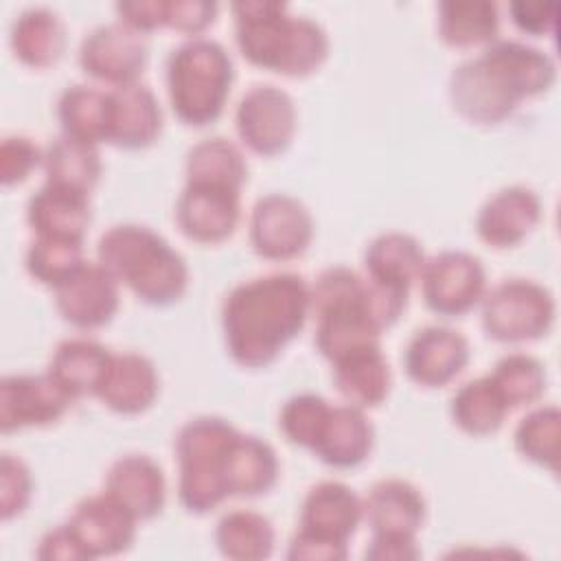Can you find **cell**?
Here are the masks:
<instances>
[{"mask_svg": "<svg viewBox=\"0 0 561 561\" xmlns=\"http://www.w3.org/2000/svg\"><path fill=\"white\" fill-rule=\"evenodd\" d=\"M160 129V103L147 85L136 81L107 92L105 142L123 149H145L158 140Z\"/></svg>", "mask_w": 561, "mask_h": 561, "instance_id": "19", "label": "cell"}, {"mask_svg": "<svg viewBox=\"0 0 561 561\" xmlns=\"http://www.w3.org/2000/svg\"><path fill=\"white\" fill-rule=\"evenodd\" d=\"M364 517L362 500L342 482H320L309 489L300 508V530L331 543L335 548L348 550L346 543L355 535Z\"/></svg>", "mask_w": 561, "mask_h": 561, "instance_id": "17", "label": "cell"}, {"mask_svg": "<svg viewBox=\"0 0 561 561\" xmlns=\"http://www.w3.org/2000/svg\"><path fill=\"white\" fill-rule=\"evenodd\" d=\"M451 419L454 423L473 436H484L504 423L508 405L491 383L489 375L462 383L451 397Z\"/></svg>", "mask_w": 561, "mask_h": 561, "instance_id": "36", "label": "cell"}, {"mask_svg": "<svg viewBox=\"0 0 561 561\" xmlns=\"http://www.w3.org/2000/svg\"><path fill=\"white\" fill-rule=\"evenodd\" d=\"M158 373L140 353H112L96 397L118 414L145 412L158 397Z\"/></svg>", "mask_w": 561, "mask_h": 561, "instance_id": "23", "label": "cell"}, {"mask_svg": "<svg viewBox=\"0 0 561 561\" xmlns=\"http://www.w3.org/2000/svg\"><path fill=\"white\" fill-rule=\"evenodd\" d=\"M232 61L221 44L193 37L167 59V90L175 116L193 127L215 123L232 85Z\"/></svg>", "mask_w": 561, "mask_h": 561, "instance_id": "6", "label": "cell"}, {"mask_svg": "<svg viewBox=\"0 0 561 561\" xmlns=\"http://www.w3.org/2000/svg\"><path fill=\"white\" fill-rule=\"evenodd\" d=\"M46 182L88 193L101 178V158L96 145L61 134L44 151Z\"/></svg>", "mask_w": 561, "mask_h": 561, "instance_id": "33", "label": "cell"}, {"mask_svg": "<svg viewBox=\"0 0 561 561\" xmlns=\"http://www.w3.org/2000/svg\"><path fill=\"white\" fill-rule=\"evenodd\" d=\"M217 4L206 0H169L164 4V26L197 35L215 22Z\"/></svg>", "mask_w": 561, "mask_h": 561, "instance_id": "43", "label": "cell"}, {"mask_svg": "<svg viewBox=\"0 0 561 561\" xmlns=\"http://www.w3.org/2000/svg\"><path fill=\"white\" fill-rule=\"evenodd\" d=\"M248 164L237 145L226 138H206L186 153V182L224 186L241 193Z\"/></svg>", "mask_w": 561, "mask_h": 561, "instance_id": "32", "label": "cell"}, {"mask_svg": "<svg viewBox=\"0 0 561 561\" xmlns=\"http://www.w3.org/2000/svg\"><path fill=\"white\" fill-rule=\"evenodd\" d=\"M541 202L526 186H506L480 208L476 219L478 237L493 248H513L539 224Z\"/></svg>", "mask_w": 561, "mask_h": 561, "instance_id": "20", "label": "cell"}, {"mask_svg": "<svg viewBox=\"0 0 561 561\" xmlns=\"http://www.w3.org/2000/svg\"><path fill=\"white\" fill-rule=\"evenodd\" d=\"M373 425L357 405H331L324 430L313 445V454L329 467L351 469L362 465L373 449Z\"/></svg>", "mask_w": 561, "mask_h": 561, "instance_id": "25", "label": "cell"}, {"mask_svg": "<svg viewBox=\"0 0 561 561\" xmlns=\"http://www.w3.org/2000/svg\"><path fill=\"white\" fill-rule=\"evenodd\" d=\"M241 142L259 156L283 153L296 134V107L291 96L276 85H254L234 112Z\"/></svg>", "mask_w": 561, "mask_h": 561, "instance_id": "11", "label": "cell"}, {"mask_svg": "<svg viewBox=\"0 0 561 561\" xmlns=\"http://www.w3.org/2000/svg\"><path fill=\"white\" fill-rule=\"evenodd\" d=\"M64 46L66 28L59 15L46 7L26 9L11 26V48L31 68L53 66L61 57Z\"/></svg>", "mask_w": 561, "mask_h": 561, "instance_id": "30", "label": "cell"}, {"mask_svg": "<svg viewBox=\"0 0 561 561\" xmlns=\"http://www.w3.org/2000/svg\"><path fill=\"white\" fill-rule=\"evenodd\" d=\"M164 0H136V2H118L116 13L118 22L127 24L138 33H149L164 26Z\"/></svg>", "mask_w": 561, "mask_h": 561, "instance_id": "46", "label": "cell"}, {"mask_svg": "<svg viewBox=\"0 0 561 561\" xmlns=\"http://www.w3.org/2000/svg\"><path fill=\"white\" fill-rule=\"evenodd\" d=\"M329 412L331 405L327 399L309 392L296 394L283 405L278 425L289 443L313 449L324 430Z\"/></svg>", "mask_w": 561, "mask_h": 561, "instance_id": "40", "label": "cell"}, {"mask_svg": "<svg viewBox=\"0 0 561 561\" xmlns=\"http://www.w3.org/2000/svg\"><path fill=\"white\" fill-rule=\"evenodd\" d=\"M552 322V294L535 280L508 278L482 296V327L495 342L537 340Z\"/></svg>", "mask_w": 561, "mask_h": 561, "instance_id": "8", "label": "cell"}, {"mask_svg": "<svg viewBox=\"0 0 561 561\" xmlns=\"http://www.w3.org/2000/svg\"><path fill=\"white\" fill-rule=\"evenodd\" d=\"M99 263L142 302L171 305L182 298L188 270L184 259L151 228L121 224L99 239Z\"/></svg>", "mask_w": 561, "mask_h": 561, "instance_id": "5", "label": "cell"}, {"mask_svg": "<svg viewBox=\"0 0 561 561\" xmlns=\"http://www.w3.org/2000/svg\"><path fill=\"white\" fill-rule=\"evenodd\" d=\"M517 28L530 35H552L557 28L554 2H513L508 7Z\"/></svg>", "mask_w": 561, "mask_h": 561, "instance_id": "44", "label": "cell"}, {"mask_svg": "<svg viewBox=\"0 0 561 561\" xmlns=\"http://www.w3.org/2000/svg\"><path fill=\"white\" fill-rule=\"evenodd\" d=\"M362 506L373 535L414 539L425 519V500L421 491L399 478L373 484Z\"/></svg>", "mask_w": 561, "mask_h": 561, "instance_id": "22", "label": "cell"}, {"mask_svg": "<svg viewBox=\"0 0 561 561\" xmlns=\"http://www.w3.org/2000/svg\"><path fill=\"white\" fill-rule=\"evenodd\" d=\"M559 438H561V412L557 405H543L528 412L515 430L517 451L548 467L552 473L559 469Z\"/></svg>", "mask_w": 561, "mask_h": 561, "instance_id": "38", "label": "cell"}, {"mask_svg": "<svg viewBox=\"0 0 561 561\" xmlns=\"http://www.w3.org/2000/svg\"><path fill=\"white\" fill-rule=\"evenodd\" d=\"M234 37L241 55L265 70L305 77L322 66L329 37L309 18L291 15L287 4L272 0H241L232 4Z\"/></svg>", "mask_w": 561, "mask_h": 561, "instance_id": "4", "label": "cell"}, {"mask_svg": "<svg viewBox=\"0 0 561 561\" xmlns=\"http://www.w3.org/2000/svg\"><path fill=\"white\" fill-rule=\"evenodd\" d=\"M557 66L550 55L522 42L495 39L476 59L460 64L449 79V99L460 116L497 125L524 99L552 88Z\"/></svg>", "mask_w": 561, "mask_h": 561, "instance_id": "2", "label": "cell"}, {"mask_svg": "<svg viewBox=\"0 0 561 561\" xmlns=\"http://www.w3.org/2000/svg\"><path fill=\"white\" fill-rule=\"evenodd\" d=\"M39 559H46V561H79V559H90L81 546V541L77 539V535L72 533V528L66 524L57 526V528H50L42 541H39V548L35 552Z\"/></svg>", "mask_w": 561, "mask_h": 561, "instance_id": "45", "label": "cell"}, {"mask_svg": "<svg viewBox=\"0 0 561 561\" xmlns=\"http://www.w3.org/2000/svg\"><path fill=\"white\" fill-rule=\"evenodd\" d=\"M149 57L142 33L123 22L103 24L90 31L79 48V66L85 75L114 88L136 83Z\"/></svg>", "mask_w": 561, "mask_h": 561, "instance_id": "12", "label": "cell"}, {"mask_svg": "<svg viewBox=\"0 0 561 561\" xmlns=\"http://www.w3.org/2000/svg\"><path fill=\"white\" fill-rule=\"evenodd\" d=\"M497 7L484 0H445L438 4L440 39L454 48L491 44L497 37Z\"/></svg>", "mask_w": 561, "mask_h": 561, "instance_id": "31", "label": "cell"}, {"mask_svg": "<svg viewBox=\"0 0 561 561\" xmlns=\"http://www.w3.org/2000/svg\"><path fill=\"white\" fill-rule=\"evenodd\" d=\"M491 383L511 408L535 403L546 390V368L526 353L504 355L489 375Z\"/></svg>", "mask_w": 561, "mask_h": 561, "instance_id": "37", "label": "cell"}, {"mask_svg": "<svg viewBox=\"0 0 561 561\" xmlns=\"http://www.w3.org/2000/svg\"><path fill=\"white\" fill-rule=\"evenodd\" d=\"M215 541L219 552L228 559L259 561L274 550V528L261 513L230 511L219 519Z\"/></svg>", "mask_w": 561, "mask_h": 561, "instance_id": "34", "label": "cell"}, {"mask_svg": "<svg viewBox=\"0 0 561 561\" xmlns=\"http://www.w3.org/2000/svg\"><path fill=\"white\" fill-rule=\"evenodd\" d=\"M57 118L66 136L96 145L107 134V92L92 85H68L57 101Z\"/></svg>", "mask_w": 561, "mask_h": 561, "instance_id": "35", "label": "cell"}, {"mask_svg": "<svg viewBox=\"0 0 561 561\" xmlns=\"http://www.w3.org/2000/svg\"><path fill=\"white\" fill-rule=\"evenodd\" d=\"M72 399L44 375H7L0 381V430L4 434L24 427H44L59 421Z\"/></svg>", "mask_w": 561, "mask_h": 561, "instance_id": "13", "label": "cell"}, {"mask_svg": "<svg viewBox=\"0 0 561 561\" xmlns=\"http://www.w3.org/2000/svg\"><path fill=\"white\" fill-rule=\"evenodd\" d=\"M425 261L421 243L405 232L379 234L370 241L364 254V267L370 280L405 294L412 283L419 280Z\"/></svg>", "mask_w": 561, "mask_h": 561, "instance_id": "28", "label": "cell"}, {"mask_svg": "<svg viewBox=\"0 0 561 561\" xmlns=\"http://www.w3.org/2000/svg\"><path fill=\"white\" fill-rule=\"evenodd\" d=\"M278 480V458L270 443L237 434L226 454V486L230 495L254 497L267 493Z\"/></svg>", "mask_w": 561, "mask_h": 561, "instance_id": "29", "label": "cell"}, {"mask_svg": "<svg viewBox=\"0 0 561 561\" xmlns=\"http://www.w3.org/2000/svg\"><path fill=\"white\" fill-rule=\"evenodd\" d=\"M309 316V285L278 272L237 285L224 300L221 327L230 357L245 368L272 364L302 331Z\"/></svg>", "mask_w": 561, "mask_h": 561, "instance_id": "1", "label": "cell"}, {"mask_svg": "<svg viewBox=\"0 0 561 561\" xmlns=\"http://www.w3.org/2000/svg\"><path fill=\"white\" fill-rule=\"evenodd\" d=\"M59 316L77 329H99L118 309V280L101 265L83 261L61 285L55 287Z\"/></svg>", "mask_w": 561, "mask_h": 561, "instance_id": "14", "label": "cell"}, {"mask_svg": "<svg viewBox=\"0 0 561 561\" xmlns=\"http://www.w3.org/2000/svg\"><path fill=\"white\" fill-rule=\"evenodd\" d=\"M83 261V241L37 237L26 250L28 274L53 289L61 285Z\"/></svg>", "mask_w": 561, "mask_h": 561, "instance_id": "39", "label": "cell"}, {"mask_svg": "<svg viewBox=\"0 0 561 561\" xmlns=\"http://www.w3.org/2000/svg\"><path fill=\"white\" fill-rule=\"evenodd\" d=\"M419 557L421 550L412 537L373 535V541L366 548V559L373 561H412Z\"/></svg>", "mask_w": 561, "mask_h": 561, "instance_id": "47", "label": "cell"}, {"mask_svg": "<svg viewBox=\"0 0 561 561\" xmlns=\"http://www.w3.org/2000/svg\"><path fill=\"white\" fill-rule=\"evenodd\" d=\"M313 237V219L302 202L285 193L261 197L250 215V243L270 261L300 256Z\"/></svg>", "mask_w": 561, "mask_h": 561, "instance_id": "9", "label": "cell"}, {"mask_svg": "<svg viewBox=\"0 0 561 561\" xmlns=\"http://www.w3.org/2000/svg\"><path fill=\"white\" fill-rule=\"evenodd\" d=\"M239 195L241 193L232 188L186 182L175 204L180 230L197 243H219L228 239L239 224Z\"/></svg>", "mask_w": 561, "mask_h": 561, "instance_id": "15", "label": "cell"}, {"mask_svg": "<svg viewBox=\"0 0 561 561\" xmlns=\"http://www.w3.org/2000/svg\"><path fill=\"white\" fill-rule=\"evenodd\" d=\"M26 221L37 237L83 241L90 224L88 193L46 182L28 199Z\"/></svg>", "mask_w": 561, "mask_h": 561, "instance_id": "24", "label": "cell"}, {"mask_svg": "<svg viewBox=\"0 0 561 561\" xmlns=\"http://www.w3.org/2000/svg\"><path fill=\"white\" fill-rule=\"evenodd\" d=\"M112 353L103 344L72 337L55 348L46 373L75 401L99 392Z\"/></svg>", "mask_w": 561, "mask_h": 561, "instance_id": "27", "label": "cell"}, {"mask_svg": "<svg viewBox=\"0 0 561 561\" xmlns=\"http://www.w3.org/2000/svg\"><path fill=\"white\" fill-rule=\"evenodd\" d=\"M333 364V381L340 394L357 408H375L390 392V366L379 342L344 353Z\"/></svg>", "mask_w": 561, "mask_h": 561, "instance_id": "26", "label": "cell"}, {"mask_svg": "<svg viewBox=\"0 0 561 561\" xmlns=\"http://www.w3.org/2000/svg\"><path fill=\"white\" fill-rule=\"evenodd\" d=\"M237 434L239 430L219 416H195L178 432V495L186 511L208 513L230 495L226 486V454Z\"/></svg>", "mask_w": 561, "mask_h": 561, "instance_id": "7", "label": "cell"}, {"mask_svg": "<svg viewBox=\"0 0 561 561\" xmlns=\"http://www.w3.org/2000/svg\"><path fill=\"white\" fill-rule=\"evenodd\" d=\"M105 493L123 504L136 519H151L164 506L167 484L153 458L129 454L112 462L105 476Z\"/></svg>", "mask_w": 561, "mask_h": 561, "instance_id": "21", "label": "cell"}, {"mask_svg": "<svg viewBox=\"0 0 561 561\" xmlns=\"http://www.w3.org/2000/svg\"><path fill=\"white\" fill-rule=\"evenodd\" d=\"M469 362V342L449 327H425L412 335L403 353L408 377L425 388L449 383Z\"/></svg>", "mask_w": 561, "mask_h": 561, "instance_id": "18", "label": "cell"}, {"mask_svg": "<svg viewBox=\"0 0 561 561\" xmlns=\"http://www.w3.org/2000/svg\"><path fill=\"white\" fill-rule=\"evenodd\" d=\"M31 471L13 454H2L0 460V517L7 522L20 515L31 500Z\"/></svg>", "mask_w": 561, "mask_h": 561, "instance_id": "41", "label": "cell"}, {"mask_svg": "<svg viewBox=\"0 0 561 561\" xmlns=\"http://www.w3.org/2000/svg\"><path fill=\"white\" fill-rule=\"evenodd\" d=\"M136 522L123 504L103 491L101 495L83 497L75 506L68 526L81 541L85 554L96 559L125 552L134 543Z\"/></svg>", "mask_w": 561, "mask_h": 561, "instance_id": "16", "label": "cell"}, {"mask_svg": "<svg viewBox=\"0 0 561 561\" xmlns=\"http://www.w3.org/2000/svg\"><path fill=\"white\" fill-rule=\"evenodd\" d=\"M348 550L335 548L331 543H324L302 530H298L291 541H289V550H287V559H316V561H342L346 559Z\"/></svg>", "mask_w": 561, "mask_h": 561, "instance_id": "48", "label": "cell"}, {"mask_svg": "<svg viewBox=\"0 0 561 561\" xmlns=\"http://www.w3.org/2000/svg\"><path fill=\"white\" fill-rule=\"evenodd\" d=\"M425 305L438 316H462L484 296V267L478 256L447 250L425 261L419 276Z\"/></svg>", "mask_w": 561, "mask_h": 561, "instance_id": "10", "label": "cell"}, {"mask_svg": "<svg viewBox=\"0 0 561 561\" xmlns=\"http://www.w3.org/2000/svg\"><path fill=\"white\" fill-rule=\"evenodd\" d=\"M408 294L359 276L351 267L324 270L309 289L316 316V346L329 362L348 351L379 342L381 331L397 322Z\"/></svg>", "mask_w": 561, "mask_h": 561, "instance_id": "3", "label": "cell"}, {"mask_svg": "<svg viewBox=\"0 0 561 561\" xmlns=\"http://www.w3.org/2000/svg\"><path fill=\"white\" fill-rule=\"evenodd\" d=\"M44 162L39 147L26 136H7L0 145V180L13 186L28 178V173Z\"/></svg>", "mask_w": 561, "mask_h": 561, "instance_id": "42", "label": "cell"}]
</instances>
